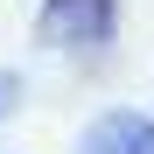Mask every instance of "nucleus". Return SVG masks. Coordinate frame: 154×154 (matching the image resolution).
Wrapping results in <instances>:
<instances>
[{
  "mask_svg": "<svg viewBox=\"0 0 154 154\" xmlns=\"http://www.w3.org/2000/svg\"><path fill=\"white\" fill-rule=\"evenodd\" d=\"M112 21H119V0H42L35 35L49 49H98L112 42Z\"/></svg>",
  "mask_w": 154,
  "mask_h": 154,
  "instance_id": "f257e3e1",
  "label": "nucleus"
},
{
  "mask_svg": "<svg viewBox=\"0 0 154 154\" xmlns=\"http://www.w3.org/2000/svg\"><path fill=\"white\" fill-rule=\"evenodd\" d=\"M77 154H154V119L147 112H105L84 126Z\"/></svg>",
  "mask_w": 154,
  "mask_h": 154,
  "instance_id": "f03ea898",
  "label": "nucleus"
},
{
  "mask_svg": "<svg viewBox=\"0 0 154 154\" xmlns=\"http://www.w3.org/2000/svg\"><path fill=\"white\" fill-rule=\"evenodd\" d=\"M14 98H21V84H14L7 70H0V112H14Z\"/></svg>",
  "mask_w": 154,
  "mask_h": 154,
  "instance_id": "7ed1b4c3",
  "label": "nucleus"
}]
</instances>
